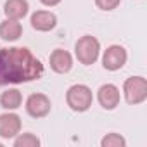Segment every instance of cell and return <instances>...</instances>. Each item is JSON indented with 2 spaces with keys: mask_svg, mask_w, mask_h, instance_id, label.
<instances>
[{
  "mask_svg": "<svg viewBox=\"0 0 147 147\" xmlns=\"http://www.w3.org/2000/svg\"><path fill=\"white\" fill-rule=\"evenodd\" d=\"M45 73L42 61L28 47L0 49V87L40 80Z\"/></svg>",
  "mask_w": 147,
  "mask_h": 147,
  "instance_id": "cell-1",
  "label": "cell"
},
{
  "mask_svg": "<svg viewBox=\"0 0 147 147\" xmlns=\"http://www.w3.org/2000/svg\"><path fill=\"white\" fill-rule=\"evenodd\" d=\"M66 104L75 113H85L94 104V92L88 85L76 83L71 85L66 92Z\"/></svg>",
  "mask_w": 147,
  "mask_h": 147,
  "instance_id": "cell-2",
  "label": "cell"
},
{
  "mask_svg": "<svg viewBox=\"0 0 147 147\" xmlns=\"http://www.w3.org/2000/svg\"><path fill=\"white\" fill-rule=\"evenodd\" d=\"M75 55L80 64L92 66L100 55V42L92 35H83L75 43Z\"/></svg>",
  "mask_w": 147,
  "mask_h": 147,
  "instance_id": "cell-3",
  "label": "cell"
},
{
  "mask_svg": "<svg viewBox=\"0 0 147 147\" xmlns=\"http://www.w3.org/2000/svg\"><path fill=\"white\" fill-rule=\"evenodd\" d=\"M123 97L126 104L138 106L147 100V80L144 76H130L123 83Z\"/></svg>",
  "mask_w": 147,
  "mask_h": 147,
  "instance_id": "cell-4",
  "label": "cell"
},
{
  "mask_svg": "<svg viewBox=\"0 0 147 147\" xmlns=\"http://www.w3.org/2000/svg\"><path fill=\"white\" fill-rule=\"evenodd\" d=\"M24 109H26V113H28L31 118L40 119V118H45V116L50 114V111H52V102H50V99H49L45 94H40V92H38V94H31V95L26 99Z\"/></svg>",
  "mask_w": 147,
  "mask_h": 147,
  "instance_id": "cell-5",
  "label": "cell"
},
{
  "mask_svg": "<svg viewBox=\"0 0 147 147\" xmlns=\"http://www.w3.org/2000/svg\"><path fill=\"white\" fill-rule=\"evenodd\" d=\"M128 61V52L123 45H109L102 54V66L107 71H119Z\"/></svg>",
  "mask_w": 147,
  "mask_h": 147,
  "instance_id": "cell-6",
  "label": "cell"
},
{
  "mask_svg": "<svg viewBox=\"0 0 147 147\" xmlns=\"http://www.w3.org/2000/svg\"><path fill=\"white\" fill-rule=\"evenodd\" d=\"M21 128H23L21 116L16 114L14 111H7L0 114V137L2 138L5 140L14 138L18 133H21Z\"/></svg>",
  "mask_w": 147,
  "mask_h": 147,
  "instance_id": "cell-7",
  "label": "cell"
},
{
  "mask_svg": "<svg viewBox=\"0 0 147 147\" xmlns=\"http://www.w3.org/2000/svg\"><path fill=\"white\" fill-rule=\"evenodd\" d=\"M97 100H99V104H100L102 109L114 111L119 106V100H121L119 88L114 83H104V85H100L99 90H97Z\"/></svg>",
  "mask_w": 147,
  "mask_h": 147,
  "instance_id": "cell-8",
  "label": "cell"
},
{
  "mask_svg": "<svg viewBox=\"0 0 147 147\" xmlns=\"http://www.w3.org/2000/svg\"><path fill=\"white\" fill-rule=\"evenodd\" d=\"M49 64H50V69L54 73H57V75H66L73 67V55L64 49H55L49 55Z\"/></svg>",
  "mask_w": 147,
  "mask_h": 147,
  "instance_id": "cell-9",
  "label": "cell"
},
{
  "mask_svg": "<svg viewBox=\"0 0 147 147\" xmlns=\"http://www.w3.org/2000/svg\"><path fill=\"white\" fill-rule=\"evenodd\" d=\"M30 23L33 30L40 33H47L57 26V16L50 11H35L30 18Z\"/></svg>",
  "mask_w": 147,
  "mask_h": 147,
  "instance_id": "cell-10",
  "label": "cell"
},
{
  "mask_svg": "<svg viewBox=\"0 0 147 147\" xmlns=\"http://www.w3.org/2000/svg\"><path fill=\"white\" fill-rule=\"evenodd\" d=\"M28 12H30L28 0H5L4 4V14L7 19L21 21L28 16Z\"/></svg>",
  "mask_w": 147,
  "mask_h": 147,
  "instance_id": "cell-11",
  "label": "cell"
},
{
  "mask_svg": "<svg viewBox=\"0 0 147 147\" xmlns=\"http://www.w3.org/2000/svg\"><path fill=\"white\" fill-rule=\"evenodd\" d=\"M23 35V26L16 19H5L0 23V38L4 42H18Z\"/></svg>",
  "mask_w": 147,
  "mask_h": 147,
  "instance_id": "cell-12",
  "label": "cell"
},
{
  "mask_svg": "<svg viewBox=\"0 0 147 147\" xmlns=\"http://www.w3.org/2000/svg\"><path fill=\"white\" fill-rule=\"evenodd\" d=\"M0 106L5 111H16L23 106V94L18 88H7L0 95Z\"/></svg>",
  "mask_w": 147,
  "mask_h": 147,
  "instance_id": "cell-13",
  "label": "cell"
},
{
  "mask_svg": "<svg viewBox=\"0 0 147 147\" xmlns=\"http://www.w3.org/2000/svg\"><path fill=\"white\" fill-rule=\"evenodd\" d=\"M12 140H14V147H38L40 145V138L31 131L18 133Z\"/></svg>",
  "mask_w": 147,
  "mask_h": 147,
  "instance_id": "cell-14",
  "label": "cell"
},
{
  "mask_svg": "<svg viewBox=\"0 0 147 147\" xmlns=\"http://www.w3.org/2000/svg\"><path fill=\"white\" fill-rule=\"evenodd\" d=\"M100 145L102 147H125L126 145V140L119 133H107L106 137H102Z\"/></svg>",
  "mask_w": 147,
  "mask_h": 147,
  "instance_id": "cell-15",
  "label": "cell"
},
{
  "mask_svg": "<svg viewBox=\"0 0 147 147\" xmlns=\"http://www.w3.org/2000/svg\"><path fill=\"white\" fill-rule=\"evenodd\" d=\"M119 4H121V0H95V5L104 12H111V11L118 9Z\"/></svg>",
  "mask_w": 147,
  "mask_h": 147,
  "instance_id": "cell-16",
  "label": "cell"
},
{
  "mask_svg": "<svg viewBox=\"0 0 147 147\" xmlns=\"http://www.w3.org/2000/svg\"><path fill=\"white\" fill-rule=\"evenodd\" d=\"M62 2V0H40V4H43L45 7H55Z\"/></svg>",
  "mask_w": 147,
  "mask_h": 147,
  "instance_id": "cell-17",
  "label": "cell"
}]
</instances>
